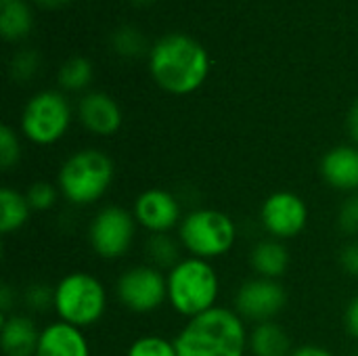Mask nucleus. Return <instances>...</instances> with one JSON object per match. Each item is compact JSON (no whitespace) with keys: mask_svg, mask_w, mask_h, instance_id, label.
Instances as JSON below:
<instances>
[{"mask_svg":"<svg viewBox=\"0 0 358 356\" xmlns=\"http://www.w3.org/2000/svg\"><path fill=\"white\" fill-rule=\"evenodd\" d=\"M149 71L159 88L170 94H191L208 78L210 59L206 48L191 36L168 34L149 52Z\"/></svg>","mask_w":358,"mask_h":356,"instance_id":"f257e3e1","label":"nucleus"},{"mask_svg":"<svg viewBox=\"0 0 358 356\" xmlns=\"http://www.w3.org/2000/svg\"><path fill=\"white\" fill-rule=\"evenodd\" d=\"M174 342L178 356H245L250 332L235 308L216 306L189 319Z\"/></svg>","mask_w":358,"mask_h":356,"instance_id":"f03ea898","label":"nucleus"},{"mask_svg":"<svg viewBox=\"0 0 358 356\" xmlns=\"http://www.w3.org/2000/svg\"><path fill=\"white\" fill-rule=\"evenodd\" d=\"M115 180L113 159L96 149H78L65 157L57 172V189L61 199L73 208H90L99 204L111 189Z\"/></svg>","mask_w":358,"mask_h":356,"instance_id":"7ed1b4c3","label":"nucleus"},{"mask_svg":"<svg viewBox=\"0 0 358 356\" xmlns=\"http://www.w3.org/2000/svg\"><path fill=\"white\" fill-rule=\"evenodd\" d=\"M168 306L182 319H195L218 306L220 275L208 260L182 256L168 273Z\"/></svg>","mask_w":358,"mask_h":356,"instance_id":"20e7f679","label":"nucleus"},{"mask_svg":"<svg viewBox=\"0 0 358 356\" xmlns=\"http://www.w3.org/2000/svg\"><path fill=\"white\" fill-rule=\"evenodd\" d=\"M109 306L105 283L86 271H71L55 283L52 313L59 321L80 329L94 327L103 321Z\"/></svg>","mask_w":358,"mask_h":356,"instance_id":"39448f33","label":"nucleus"},{"mask_svg":"<svg viewBox=\"0 0 358 356\" xmlns=\"http://www.w3.org/2000/svg\"><path fill=\"white\" fill-rule=\"evenodd\" d=\"M182 252L201 260H216L227 256L237 243L235 220L216 208H197L185 214L176 229Z\"/></svg>","mask_w":358,"mask_h":356,"instance_id":"423d86ee","label":"nucleus"},{"mask_svg":"<svg viewBox=\"0 0 358 356\" xmlns=\"http://www.w3.org/2000/svg\"><path fill=\"white\" fill-rule=\"evenodd\" d=\"M71 105L59 90H40L23 107L19 128L36 147L57 145L71 126Z\"/></svg>","mask_w":358,"mask_h":356,"instance_id":"0eeeda50","label":"nucleus"},{"mask_svg":"<svg viewBox=\"0 0 358 356\" xmlns=\"http://www.w3.org/2000/svg\"><path fill=\"white\" fill-rule=\"evenodd\" d=\"M136 233L138 225L132 210L109 204L94 212L88 225V245L101 260H120L132 250Z\"/></svg>","mask_w":358,"mask_h":356,"instance_id":"6e6552de","label":"nucleus"},{"mask_svg":"<svg viewBox=\"0 0 358 356\" xmlns=\"http://www.w3.org/2000/svg\"><path fill=\"white\" fill-rule=\"evenodd\" d=\"M115 298L128 313L151 315L168 304L166 273L151 264H134L117 277Z\"/></svg>","mask_w":358,"mask_h":356,"instance_id":"1a4fd4ad","label":"nucleus"},{"mask_svg":"<svg viewBox=\"0 0 358 356\" xmlns=\"http://www.w3.org/2000/svg\"><path fill=\"white\" fill-rule=\"evenodd\" d=\"M310 220L304 197L294 191H275L260 206V225L264 233L279 241L300 237Z\"/></svg>","mask_w":358,"mask_h":356,"instance_id":"9d476101","label":"nucleus"},{"mask_svg":"<svg viewBox=\"0 0 358 356\" xmlns=\"http://www.w3.org/2000/svg\"><path fill=\"white\" fill-rule=\"evenodd\" d=\"M287 304V292L281 281L254 277L239 285L233 308L245 323L275 321Z\"/></svg>","mask_w":358,"mask_h":356,"instance_id":"9b49d317","label":"nucleus"},{"mask_svg":"<svg viewBox=\"0 0 358 356\" xmlns=\"http://www.w3.org/2000/svg\"><path fill=\"white\" fill-rule=\"evenodd\" d=\"M132 214L138 229L149 235H168L182 222V206L168 189L151 187L138 193L132 204Z\"/></svg>","mask_w":358,"mask_h":356,"instance_id":"f8f14e48","label":"nucleus"},{"mask_svg":"<svg viewBox=\"0 0 358 356\" xmlns=\"http://www.w3.org/2000/svg\"><path fill=\"white\" fill-rule=\"evenodd\" d=\"M78 120L80 124L94 136H103L109 138L113 136L124 122L122 115V107L117 105V101L113 97H109L107 92H86L80 101H78Z\"/></svg>","mask_w":358,"mask_h":356,"instance_id":"ddd939ff","label":"nucleus"},{"mask_svg":"<svg viewBox=\"0 0 358 356\" xmlns=\"http://www.w3.org/2000/svg\"><path fill=\"white\" fill-rule=\"evenodd\" d=\"M321 178L336 191L352 195L358 193V147L338 145L331 147L319 166Z\"/></svg>","mask_w":358,"mask_h":356,"instance_id":"4468645a","label":"nucleus"},{"mask_svg":"<svg viewBox=\"0 0 358 356\" xmlns=\"http://www.w3.org/2000/svg\"><path fill=\"white\" fill-rule=\"evenodd\" d=\"M34 356H92V348L84 329L57 319L42 327Z\"/></svg>","mask_w":358,"mask_h":356,"instance_id":"2eb2a0df","label":"nucleus"},{"mask_svg":"<svg viewBox=\"0 0 358 356\" xmlns=\"http://www.w3.org/2000/svg\"><path fill=\"white\" fill-rule=\"evenodd\" d=\"M40 327L29 315L13 313L2 317L0 348L4 356H34L40 340Z\"/></svg>","mask_w":358,"mask_h":356,"instance_id":"dca6fc26","label":"nucleus"},{"mask_svg":"<svg viewBox=\"0 0 358 356\" xmlns=\"http://www.w3.org/2000/svg\"><path fill=\"white\" fill-rule=\"evenodd\" d=\"M250 266L256 277L281 281L289 269V250L285 241L273 237L258 241L250 252Z\"/></svg>","mask_w":358,"mask_h":356,"instance_id":"f3484780","label":"nucleus"},{"mask_svg":"<svg viewBox=\"0 0 358 356\" xmlns=\"http://www.w3.org/2000/svg\"><path fill=\"white\" fill-rule=\"evenodd\" d=\"M248 350L252 356H289L294 353L289 334L277 321H264L252 327Z\"/></svg>","mask_w":358,"mask_h":356,"instance_id":"a211bd4d","label":"nucleus"},{"mask_svg":"<svg viewBox=\"0 0 358 356\" xmlns=\"http://www.w3.org/2000/svg\"><path fill=\"white\" fill-rule=\"evenodd\" d=\"M31 208L27 204L25 193L13 189V187H2L0 189V231L2 235H13L19 233L31 218Z\"/></svg>","mask_w":358,"mask_h":356,"instance_id":"6ab92c4d","label":"nucleus"},{"mask_svg":"<svg viewBox=\"0 0 358 356\" xmlns=\"http://www.w3.org/2000/svg\"><path fill=\"white\" fill-rule=\"evenodd\" d=\"M31 29V13L23 0H0V34L6 40H19Z\"/></svg>","mask_w":358,"mask_h":356,"instance_id":"aec40b11","label":"nucleus"},{"mask_svg":"<svg viewBox=\"0 0 358 356\" xmlns=\"http://www.w3.org/2000/svg\"><path fill=\"white\" fill-rule=\"evenodd\" d=\"M180 241L168 235H149L147 243H145V254L149 258L147 264L168 273L178 260H182L180 256Z\"/></svg>","mask_w":358,"mask_h":356,"instance_id":"412c9836","label":"nucleus"},{"mask_svg":"<svg viewBox=\"0 0 358 356\" xmlns=\"http://www.w3.org/2000/svg\"><path fill=\"white\" fill-rule=\"evenodd\" d=\"M59 86L67 92L84 90L92 80V65L86 57H69L59 69Z\"/></svg>","mask_w":358,"mask_h":356,"instance_id":"4be33fe9","label":"nucleus"},{"mask_svg":"<svg viewBox=\"0 0 358 356\" xmlns=\"http://www.w3.org/2000/svg\"><path fill=\"white\" fill-rule=\"evenodd\" d=\"M124 356H178V350L174 340L159 334H145L130 342Z\"/></svg>","mask_w":358,"mask_h":356,"instance_id":"5701e85b","label":"nucleus"},{"mask_svg":"<svg viewBox=\"0 0 358 356\" xmlns=\"http://www.w3.org/2000/svg\"><path fill=\"white\" fill-rule=\"evenodd\" d=\"M111 46L122 57H138L147 48V42H145V36L136 27L122 25L111 34Z\"/></svg>","mask_w":358,"mask_h":356,"instance_id":"b1692460","label":"nucleus"},{"mask_svg":"<svg viewBox=\"0 0 358 356\" xmlns=\"http://www.w3.org/2000/svg\"><path fill=\"white\" fill-rule=\"evenodd\" d=\"M25 197H27V204H29L31 212L44 214V212H48V210H52L57 206L61 193H59L57 185H52L48 180H36L25 189Z\"/></svg>","mask_w":358,"mask_h":356,"instance_id":"393cba45","label":"nucleus"},{"mask_svg":"<svg viewBox=\"0 0 358 356\" xmlns=\"http://www.w3.org/2000/svg\"><path fill=\"white\" fill-rule=\"evenodd\" d=\"M21 162V141L10 126H0V168L13 170Z\"/></svg>","mask_w":358,"mask_h":356,"instance_id":"a878e982","label":"nucleus"},{"mask_svg":"<svg viewBox=\"0 0 358 356\" xmlns=\"http://www.w3.org/2000/svg\"><path fill=\"white\" fill-rule=\"evenodd\" d=\"M38 67H40V57H38V52L25 48V50H19V52L13 55L10 65H8V71H10V78H13V80H17V82H27V80H31V78L36 76Z\"/></svg>","mask_w":358,"mask_h":356,"instance_id":"bb28decb","label":"nucleus"},{"mask_svg":"<svg viewBox=\"0 0 358 356\" xmlns=\"http://www.w3.org/2000/svg\"><path fill=\"white\" fill-rule=\"evenodd\" d=\"M52 292H55V285L31 283L23 292V302L34 313H46L48 308H52Z\"/></svg>","mask_w":358,"mask_h":356,"instance_id":"cd10ccee","label":"nucleus"},{"mask_svg":"<svg viewBox=\"0 0 358 356\" xmlns=\"http://www.w3.org/2000/svg\"><path fill=\"white\" fill-rule=\"evenodd\" d=\"M338 227L350 235V237H358V193L348 195L338 212Z\"/></svg>","mask_w":358,"mask_h":356,"instance_id":"c85d7f7f","label":"nucleus"},{"mask_svg":"<svg viewBox=\"0 0 358 356\" xmlns=\"http://www.w3.org/2000/svg\"><path fill=\"white\" fill-rule=\"evenodd\" d=\"M340 264L350 277L358 279V241H350L348 245H344V250L340 252Z\"/></svg>","mask_w":358,"mask_h":356,"instance_id":"c756f323","label":"nucleus"},{"mask_svg":"<svg viewBox=\"0 0 358 356\" xmlns=\"http://www.w3.org/2000/svg\"><path fill=\"white\" fill-rule=\"evenodd\" d=\"M344 327H346V334L358 342V294L348 302L344 311Z\"/></svg>","mask_w":358,"mask_h":356,"instance_id":"7c9ffc66","label":"nucleus"},{"mask_svg":"<svg viewBox=\"0 0 358 356\" xmlns=\"http://www.w3.org/2000/svg\"><path fill=\"white\" fill-rule=\"evenodd\" d=\"M15 304H17V292H15L8 283H4V285L0 287V311H2V317L13 315V313H15V311H13Z\"/></svg>","mask_w":358,"mask_h":356,"instance_id":"2f4dec72","label":"nucleus"},{"mask_svg":"<svg viewBox=\"0 0 358 356\" xmlns=\"http://www.w3.org/2000/svg\"><path fill=\"white\" fill-rule=\"evenodd\" d=\"M289 356H336L331 350L323 348V346H315V344H306L300 348H294V353Z\"/></svg>","mask_w":358,"mask_h":356,"instance_id":"473e14b6","label":"nucleus"},{"mask_svg":"<svg viewBox=\"0 0 358 356\" xmlns=\"http://www.w3.org/2000/svg\"><path fill=\"white\" fill-rule=\"evenodd\" d=\"M346 124H348V132H350V138H352V143L358 147V101L350 107V111H348V120H346Z\"/></svg>","mask_w":358,"mask_h":356,"instance_id":"72a5a7b5","label":"nucleus"},{"mask_svg":"<svg viewBox=\"0 0 358 356\" xmlns=\"http://www.w3.org/2000/svg\"><path fill=\"white\" fill-rule=\"evenodd\" d=\"M40 6H46V8H57V6H63L67 4L69 0H36Z\"/></svg>","mask_w":358,"mask_h":356,"instance_id":"f704fd0d","label":"nucleus"},{"mask_svg":"<svg viewBox=\"0 0 358 356\" xmlns=\"http://www.w3.org/2000/svg\"><path fill=\"white\" fill-rule=\"evenodd\" d=\"M134 2H151V0H134Z\"/></svg>","mask_w":358,"mask_h":356,"instance_id":"c9c22d12","label":"nucleus"}]
</instances>
